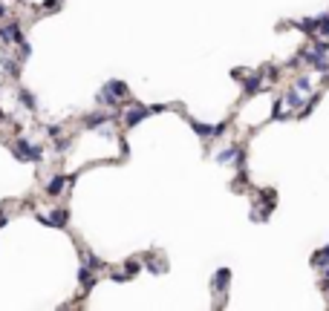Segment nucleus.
Wrapping results in <instances>:
<instances>
[{
  "label": "nucleus",
  "instance_id": "obj_1",
  "mask_svg": "<svg viewBox=\"0 0 329 311\" xmlns=\"http://www.w3.org/2000/svg\"><path fill=\"white\" fill-rule=\"evenodd\" d=\"M12 153H15L18 161H44V147H41V144H32V141L24 138V136L12 144Z\"/></svg>",
  "mask_w": 329,
  "mask_h": 311
},
{
  "label": "nucleus",
  "instance_id": "obj_2",
  "mask_svg": "<svg viewBox=\"0 0 329 311\" xmlns=\"http://www.w3.org/2000/svg\"><path fill=\"white\" fill-rule=\"evenodd\" d=\"M0 41L6 46H21L26 41V35H24V26L18 21H9L6 26H0Z\"/></svg>",
  "mask_w": 329,
  "mask_h": 311
},
{
  "label": "nucleus",
  "instance_id": "obj_3",
  "mask_svg": "<svg viewBox=\"0 0 329 311\" xmlns=\"http://www.w3.org/2000/svg\"><path fill=\"white\" fill-rule=\"evenodd\" d=\"M228 282H231V271H228V268H220V271L214 274V279H211V291L220 297V294L228 291Z\"/></svg>",
  "mask_w": 329,
  "mask_h": 311
},
{
  "label": "nucleus",
  "instance_id": "obj_4",
  "mask_svg": "<svg viewBox=\"0 0 329 311\" xmlns=\"http://www.w3.org/2000/svg\"><path fill=\"white\" fill-rule=\"evenodd\" d=\"M147 115H153V113H150V107L133 104V110H127V113H124V124H127V127H136L139 121H144Z\"/></svg>",
  "mask_w": 329,
  "mask_h": 311
},
{
  "label": "nucleus",
  "instance_id": "obj_5",
  "mask_svg": "<svg viewBox=\"0 0 329 311\" xmlns=\"http://www.w3.org/2000/svg\"><path fill=\"white\" fill-rule=\"evenodd\" d=\"M260 90H266V75H263V72L246 78V84H243V92H246V95H254V92H260Z\"/></svg>",
  "mask_w": 329,
  "mask_h": 311
},
{
  "label": "nucleus",
  "instance_id": "obj_6",
  "mask_svg": "<svg viewBox=\"0 0 329 311\" xmlns=\"http://www.w3.org/2000/svg\"><path fill=\"white\" fill-rule=\"evenodd\" d=\"M67 184H70V179H67V176H61V173H58V176H52V179H49V184H47V196H52V199H55V196H61Z\"/></svg>",
  "mask_w": 329,
  "mask_h": 311
},
{
  "label": "nucleus",
  "instance_id": "obj_7",
  "mask_svg": "<svg viewBox=\"0 0 329 311\" xmlns=\"http://www.w3.org/2000/svg\"><path fill=\"white\" fill-rule=\"evenodd\" d=\"M104 87H107V90H110V92H113L116 98H121V101H127V98H130V87H127V84H124V81L113 78V81H107Z\"/></svg>",
  "mask_w": 329,
  "mask_h": 311
},
{
  "label": "nucleus",
  "instance_id": "obj_8",
  "mask_svg": "<svg viewBox=\"0 0 329 311\" xmlns=\"http://www.w3.org/2000/svg\"><path fill=\"white\" fill-rule=\"evenodd\" d=\"M67 222H70L67 207H55V210L49 213V228H67Z\"/></svg>",
  "mask_w": 329,
  "mask_h": 311
},
{
  "label": "nucleus",
  "instance_id": "obj_9",
  "mask_svg": "<svg viewBox=\"0 0 329 311\" xmlns=\"http://www.w3.org/2000/svg\"><path fill=\"white\" fill-rule=\"evenodd\" d=\"M0 64H3V69H6L12 78H21V61H18V58L3 55V58H0Z\"/></svg>",
  "mask_w": 329,
  "mask_h": 311
},
{
  "label": "nucleus",
  "instance_id": "obj_10",
  "mask_svg": "<svg viewBox=\"0 0 329 311\" xmlns=\"http://www.w3.org/2000/svg\"><path fill=\"white\" fill-rule=\"evenodd\" d=\"M18 98H21V104H24V107L29 110V113H35V110H38L35 95H32L29 90H26V87H18Z\"/></svg>",
  "mask_w": 329,
  "mask_h": 311
},
{
  "label": "nucleus",
  "instance_id": "obj_11",
  "mask_svg": "<svg viewBox=\"0 0 329 311\" xmlns=\"http://www.w3.org/2000/svg\"><path fill=\"white\" fill-rule=\"evenodd\" d=\"M300 95H303V92L292 87V90H286V98H283V101L289 104L292 110H303V98H300Z\"/></svg>",
  "mask_w": 329,
  "mask_h": 311
},
{
  "label": "nucleus",
  "instance_id": "obj_12",
  "mask_svg": "<svg viewBox=\"0 0 329 311\" xmlns=\"http://www.w3.org/2000/svg\"><path fill=\"white\" fill-rule=\"evenodd\" d=\"M191 127H194V130H197V136L205 138V141L214 138V133H217V127H214V124H200V121H194V118H191Z\"/></svg>",
  "mask_w": 329,
  "mask_h": 311
},
{
  "label": "nucleus",
  "instance_id": "obj_13",
  "mask_svg": "<svg viewBox=\"0 0 329 311\" xmlns=\"http://www.w3.org/2000/svg\"><path fill=\"white\" fill-rule=\"evenodd\" d=\"M309 262H312V268H326V265H329V245H326V248H320L317 253H312V259H309Z\"/></svg>",
  "mask_w": 329,
  "mask_h": 311
},
{
  "label": "nucleus",
  "instance_id": "obj_14",
  "mask_svg": "<svg viewBox=\"0 0 329 311\" xmlns=\"http://www.w3.org/2000/svg\"><path fill=\"white\" fill-rule=\"evenodd\" d=\"M110 121V113H93V115H84V124L87 127H98Z\"/></svg>",
  "mask_w": 329,
  "mask_h": 311
},
{
  "label": "nucleus",
  "instance_id": "obj_15",
  "mask_svg": "<svg viewBox=\"0 0 329 311\" xmlns=\"http://www.w3.org/2000/svg\"><path fill=\"white\" fill-rule=\"evenodd\" d=\"M237 156V147H225V150H220V153H217V161H220V164H225V161H231Z\"/></svg>",
  "mask_w": 329,
  "mask_h": 311
},
{
  "label": "nucleus",
  "instance_id": "obj_16",
  "mask_svg": "<svg viewBox=\"0 0 329 311\" xmlns=\"http://www.w3.org/2000/svg\"><path fill=\"white\" fill-rule=\"evenodd\" d=\"M64 6V0H44L41 3V12H58Z\"/></svg>",
  "mask_w": 329,
  "mask_h": 311
},
{
  "label": "nucleus",
  "instance_id": "obj_17",
  "mask_svg": "<svg viewBox=\"0 0 329 311\" xmlns=\"http://www.w3.org/2000/svg\"><path fill=\"white\" fill-rule=\"evenodd\" d=\"M124 271H127L130 276H136L141 271V262H139V259H127V262H124Z\"/></svg>",
  "mask_w": 329,
  "mask_h": 311
},
{
  "label": "nucleus",
  "instance_id": "obj_18",
  "mask_svg": "<svg viewBox=\"0 0 329 311\" xmlns=\"http://www.w3.org/2000/svg\"><path fill=\"white\" fill-rule=\"evenodd\" d=\"M294 90H300L303 95H306V92H312V81H309V78H297V81H294Z\"/></svg>",
  "mask_w": 329,
  "mask_h": 311
},
{
  "label": "nucleus",
  "instance_id": "obj_19",
  "mask_svg": "<svg viewBox=\"0 0 329 311\" xmlns=\"http://www.w3.org/2000/svg\"><path fill=\"white\" fill-rule=\"evenodd\" d=\"M110 279H113V282H127V279H133V276H130L127 271H113V274H110Z\"/></svg>",
  "mask_w": 329,
  "mask_h": 311
},
{
  "label": "nucleus",
  "instance_id": "obj_20",
  "mask_svg": "<svg viewBox=\"0 0 329 311\" xmlns=\"http://www.w3.org/2000/svg\"><path fill=\"white\" fill-rule=\"evenodd\" d=\"M47 130H49V133H47L49 138H61V124H49Z\"/></svg>",
  "mask_w": 329,
  "mask_h": 311
},
{
  "label": "nucleus",
  "instance_id": "obj_21",
  "mask_svg": "<svg viewBox=\"0 0 329 311\" xmlns=\"http://www.w3.org/2000/svg\"><path fill=\"white\" fill-rule=\"evenodd\" d=\"M32 55V46H29V41H24V44H21V58H29Z\"/></svg>",
  "mask_w": 329,
  "mask_h": 311
},
{
  "label": "nucleus",
  "instance_id": "obj_22",
  "mask_svg": "<svg viewBox=\"0 0 329 311\" xmlns=\"http://www.w3.org/2000/svg\"><path fill=\"white\" fill-rule=\"evenodd\" d=\"M6 15H9V9H6V6H3V3H0V21H3V18H6Z\"/></svg>",
  "mask_w": 329,
  "mask_h": 311
},
{
  "label": "nucleus",
  "instance_id": "obj_23",
  "mask_svg": "<svg viewBox=\"0 0 329 311\" xmlns=\"http://www.w3.org/2000/svg\"><path fill=\"white\" fill-rule=\"evenodd\" d=\"M6 118H9V115L3 113V110H0V121H6Z\"/></svg>",
  "mask_w": 329,
  "mask_h": 311
}]
</instances>
